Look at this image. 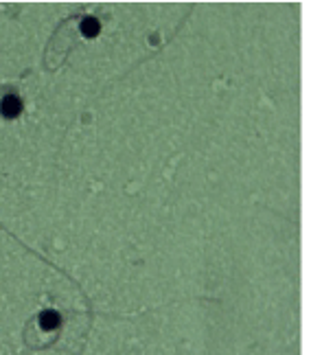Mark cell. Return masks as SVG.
Returning a JSON list of instances; mask_svg holds the SVG:
<instances>
[{
  "label": "cell",
  "instance_id": "obj_1",
  "mask_svg": "<svg viewBox=\"0 0 311 355\" xmlns=\"http://www.w3.org/2000/svg\"><path fill=\"white\" fill-rule=\"evenodd\" d=\"M20 110H22L20 99L13 95H7L0 101V112H2V116H7V119H16V116L20 114Z\"/></svg>",
  "mask_w": 311,
  "mask_h": 355
},
{
  "label": "cell",
  "instance_id": "obj_3",
  "mask_svg": "<svg viewBox=\"0 0 311 355\" xmlns=\"http://www.w3.org/2000/svg\"><path fill=\"white\" fill-rule=\"evenodd\" d=\"M81 31L86 37H94L99 33V22L94 20V18H86V20L81 22Z\"/></svg>",
  "mask_w": 311,
  "mask_h": 355
},
{
  "label": "cell",
  "instance_id": "obj_2",
  "mask_svg": "<svg viewBox=\"0 0 311 355\" xmlns=\"http://www.w3.org/2000/svg\"><path fill=\"white\" fill-rule=\"evenodd\" d=\"M40 325H42V329H46V331L55 329V327L59 325V314H55V311H44V314L40 316Z\"/></svg>",
  "mask_w": 311,
  "mask_h": 355
}]
</instances>
